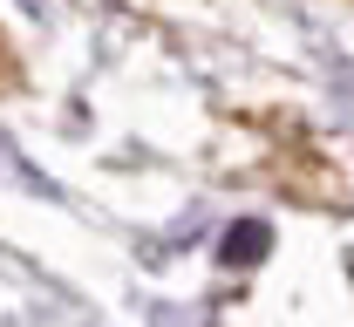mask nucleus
Listing matches in <instances>:
<instances>
[{"label":"nucleus","mask_w":354,"mask_h":327,"mask_svg":"<svg viewBox=\"0 0 354 327\" xmlns=\"http://www.w3.org/2000/svg\"><path fill=\"white\" fill-rule=\"evenodd\" d=\"M0 55H7V41H0ZM0 82H7V62H0Z\"/></svg>","instance_id":"f03ea898"},{"label":"nucleus","mask_w":354,"mask_h":327,"mask_svg":"<svg viewBox=\"0 0 354 327\" xmlns=\"http://www.w3.org/2000/svg\"><path fill=\"white\" fill-rule=\"evenodd\" d=\"M266 245H272L266 218H245V225H239V232L218 245V259H225V266H252V259H266Z\"/></svg>","instance_id":"f257e3e1"}]
</instances>
